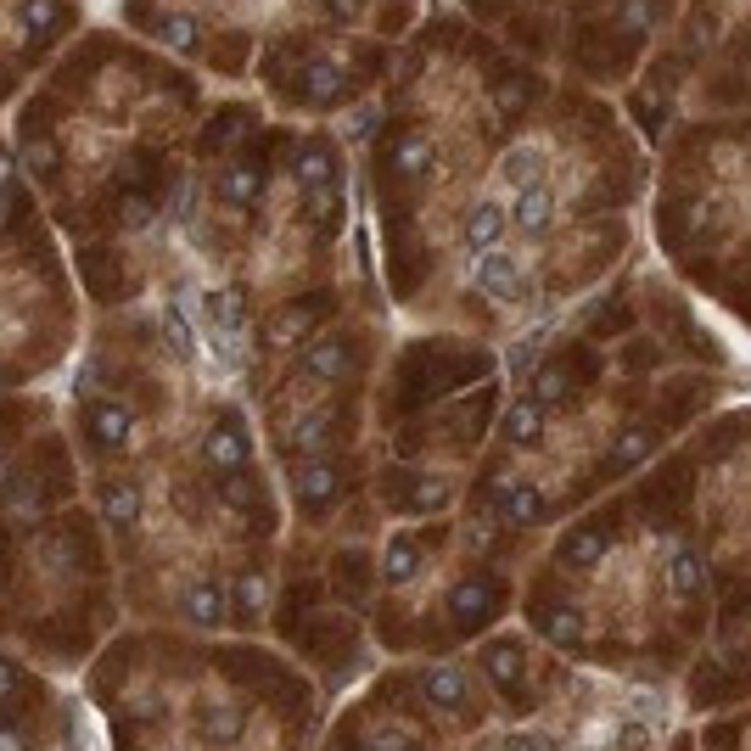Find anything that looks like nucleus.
Here are the masks:
<instances>
[{
	"mask_svg": "<svg viewBox=\"0 0 751 751\" xmlns=\"http://www.w3.org/2000/svg\"><path fill=\"white\" fill-rule=\"evenodd\" d=\"M477 286H482V298L499 303V309H522L527 298H533V281H527V270L516 264L511 253H482L477 258Z\"/></svg>",
	"mask_w": 751,
	"mask_h": 751,
	"instance_id": "1",
	"label": "nucleus"
},
{
	"mask_svg": "<svg viewBox=\"0 0 751 751\" xmlns=\"http://www.w3.org/2000/svg\"><path fill=\"white\" fill-rule=\"evenodd\" d=\"M544 169H550V152L522 141V146H511V152L499 157V185L516 197V191H527V185H544Z\"/></svg>",
	"mask_w": 751,
	"mask_h": 751,
	"instance_id": "2",
	"label": "nucleus"
},
{
	"mask_svg": "<svg viewBox=\"0 0 751 751\" xmlns=\"http://www.w3.org/2000/svg\"><path fill=\"white\" fill-rule=\"evenodd\" d=\"M505 225H511V219H505V208H499V202H477V208L466 213V253H494L499 247V236H505Z\"/></svg>",
	"mask_w": 751,
	"mask_h": 751,
	"instance_id": "3",
	"label": "nucleus"
},
{
	"mask_svg": "<svg viewBox=\"0 0 751 751\" xmlns=\"http://www.w3.org/2000/svg\"><path fill=\"white\" fill-rule=\"evenodd\" d=\"M550 219H555V191H550V185H527V191H516L511 225L522 230V236H539Z\"/></svg>",
	"mask_w": 751,
	"mask_h": 751,
	"instance_id": "4",
	"label": "nucleus"
},
{
	"mask_svg": "<svg viewBox=\"0 0 751 751\" xmlns=\"http://www.w3.org/2000/svg\"><path fill=\"white\" fill-rule=\"evenodd\" d=\"M303 90H309L314 101H337L342 90H348V73H342L331 57H314L309 68H303Z\"/></svg>",
	"mask_w": 751,
	"mask_h": 751,
	"instance_id": "5",
	"label": "nucleus"
},
{
	"mask_svg": "<svg viewBox=\"0 0 751 751\" xmlns=\"http://www.w3.org/2000/svg\"><path fill=\"white\" fill-rule=\"evenodd\" d=\"M163 337H169V348L180 359H202V337L191 331V320H185L180 303H163Z\"/></svg>",
	"mask_w": 751,
	"mask_h": 751,
	"instance_id": "6",
	"label": "nucleus"
},
{
	"mask_svg": "<svg viewBox=\"0 0 751 751\" xmlns=\"http://www.w3.org/2000/svg\"><path fill=\"white\" fill-rule=\"evenodd\" d=\"M303 370H309V376H320V382H331V376H342V370H348V348H342V342H314L309 354H303Z\"/></svg>",
	"mask_w": 751,
	"mask_h": 751,
	"instance_id": "7",
	"label": "nucleus"
},
{
	"mask_svg": "<svg viewBox=\"0 0 751 751\" xmlns=\"http://www.w3.org/2000/svg\"><path fill=\"white\" fill-rule=\"evenodd\" d=\"M505 438L511 443H539L544 438V421H539V404H533V398L511 404V415H505Z\"/></svg>",
	"mask_w": 751,
	"mask_h": 751,
	"instance_id": "8",
	"label": "nucleus"
},
{
	"mask_svg": "<svg viewBox=\"0 0 751 751\" xmlns=\"http://www.w3.org/2000/svg\"><path fill=\"white\" fill-rule=\"evenodd\" d=\"M241 454H247V438H241V432H230V426H219V432L208 438V466H213V471H236Z\"/></svg>",
	"mask_w": 751,
	"mask_h": 751,
	"instance_id": "9",
	"label": "nucleus"
},
{
	"mask_svg": "<svg viewBox=\"0 0 751 751\" xmlns=\"http://www.w3.org/2000/svg\"><path fill=\"white\" fill-rule=\"evenodd\" d=\"M90 432H96L101 443H129V410L124 404H96V415H90Z\"/></svg>",
	"mask_w": 751,
	"mask_h": 751,
	"instance_id": "10",
	"label": "nucleus"
},
{
	"mask_svg": "<svg viewBox=\"0 0 751 751\" xmlns=\"http://www.w3.org/2000/svg\"><path fill=\"white\" fill-rule=\"evenodd\" d=\"M157 34H163L169 51H197V17H191V12H169Z\"/></svg>",
	"mask_w": 751,
	"mask_h": 751,
	"instance_id": "11",
	"label": "nucleus"
},
{
	"mask_svg": "<svg viewBox=\"0 0 751 751\" xmlns=\"http://www.w3.org/2000/svg\"><path fill=\"white\" fill-rule=\"evenodd\" d=\"M701 583H707L701 555L695 550H673V589H679V595H701Z\"/></svg>",
	"mask_w": 751,
	"mask_h": 751,
	"instance_id": "12",
	"label": "nucleus"
},
{
	"mask_svg": "<svg viewBox=\"0 0 751 751\" xmlns=\"http://www.w3.org/2000/svg\"><path fill=\"white\" fill-rule=\"evenodd\" d=\"M331 488H337V471H331L326 460H309V466L298 471V494L303 499H331Z\"/></svg>",
	"mask_w": 751,
	"mask_h": 751,
	"instance_id": "13",
	"label": "nucleus"
},
{
	"mask_svg": "<svg viewBox=\"0 0 751 751\" xmlns=\"http://www.w3.org/2000/svg\"><path fill=\"white\" fill-rule=\"evenodd\" d=\"M393 169H398V174H421V169H432V141H421V135H410V141L398 146Z\"/></svg>",
	"mask_w": 751,
	"mask_h": 751,
	"instance_id": "14",
	"label": "nucleus"
},
{
	"mask_svg": "<svg viewBox=\"0 0 751 751\" xmlns=\"http://www.w3.org/2000/svg\"><path fill=\"white\" fill-rule=\"evenodd\" d=\"M298 174H303V185H326L331 180V152H326V146H303Z\"/></svg>",
	"mask_w": 751,
	"mask_h": 751,
	"instance_id": "15",
	"label": "nucleus"
},
{
	"mask_svg": "<svg viewBox=\"0 0 751 751\" xmlns=\"http://www.w3.org/2000/svg\"><path fill=\"white\" fill-rule=\"evenodd\" d=\"M505 516H511V522H539V516H544V494H533V488H516V494L505 499Z\"/></svg>",
	"mask_w": 751,
	"mask_h": 751,
	"instance_id": "16",
	"label": "nucleus"
},
{
	"mask_svg": "<svg viewBox=\"0 0 751 751\" xmlns=\"http://www.w3.org/2000/svg\"><path fill=\"white\" fill-rule=\"evenodd\" d=\"M539 342H544V320H539V326H533V331H527L522 342H516L511 354H505V370H511V376H522V370L533 365V354H539Z\"/></svg>",
	"mask_w": 751,
	"mask_h": 751,
	"instance_id": "17",
	"label": "nucleus"
},
{
	"mask_svg": "<svg viewBox=\"0 0 751 751\" xmlns=\"http://www.w3.org/2000/svg\"><path fill=\"white\" fill-rule=\"evenodd\" d=\"M107 516H113L118 527H129L141 516V494H135V488H113V494H107Z\"/></svg>",
	"mask_w": 751,
	"mask_h": 751,
	"instance_id": "18",
	"label": "nucleus"
},
{
	"mask_svg": "<svg viewBox=\"0 0 751 751\" xmlns=\"http://www.w3.org/2000/svg\"><path fill=\"white\" fill-rule=\"evenodd\" d=\"M17 12H23V23H29L34 34H45V29H51V23L62 17V6H57V0H23Z\"/></svg>",
	"mask_w": 751,
	"mask_h": 751,
	"instance_id": "19",
	"label": "nucleus"
},
{
	"mask_svg": "<svg viewBox=\"0 0 751 751\" xmlns=\"http://www.w3.org/2000/svg\"><path fill=\"white\" fill-rule=\"evenodd\" d=\"M482 751H555V740L527 729V735H499V740H488Z\"/></svg>",
	"mask_w": 751,
	"mask_h": 751,
	"instance_id": "20",
	"label": "nucleus"
},
{
	"mask_svg": "<svg viewBox=\"0 0 751 751\" xmlns=\"http://www.w3.org/2000/svg\"><path fill=\"white\" fill-rule=\"evenodd\" d=\"M225 197L230 202H253L258 197V169H230L225 174Z\"/></svg>",
	"mask_w": 751,
	"mask_h": 751,
	"instance_id": "21",
	"label": "nucleus"
},
{
	"mask_svg": "<svg viewBox=\"0 0 751 751\" xmlns=\"http://www.w3.org/2000/svg\"><path fill=\"white\" fill-rule=\"evenodd\" d=\"M326 432H331V415H303V426L292 432V443H298V449H314V443H326Z\"/></svg>",
	"mask_w": 751,
	"mask_h": 751,
	"instance_id": "22",
	"label": "nucleus"
},
{
	"mask_svg": "<svg viewBox=\"0 0 751 751\" xmlns=\"http://www.w3.org/2000/svg\"><path fill=\"white\" fill-rule=\"evenodd\" d=\"M533 393H539L544 404H550V398H567V376H561V370H550V365H544L539 376H533Z\"/></svg>",
	"mask_w": 751,
	"mask_h": 751,
	"instance_id": "23",
	"label": "nucleus"
},
{
	"mask_svg": "<svg viewBox=\"0 0 751 751\" xmlns=\"http://www.w3.org/2000/svg\"><path fill=\"white\" fill-rule=\"evenodd\" d=\"M370 129H382V107H365V113L348 118V141H365Z\"/></svg>",
	"mask_w": 751,
	"mask_h": 751,
	"instance_id": "24",
	"label": "nucleus"
},
{
	"mask_svg": "<svg viewBox=\"0 0 751 751\" xmlns=\"http://www.w3.org/2000/svg\"><path fill=\"white\" fill-rule=\"evenodd\" d=\"M595 550H600L595 533H578V539L567 544V561H578V567H583V561H595Z\"/></svg>",
	"mask_w": 751,
	"mask_h": 751,
	"instance_id": "25",
	"label": "nucleus"
},
{
	"mask_svg": "<svg viewBox=\"0 0 751 751\" xmlns=\"http://www.w3.org/2000/svg\"><path fill=\"white\" fill-rule=\"evenodd\" d=\"M651 23V0H628L623 6V29H645Z\"/></svg>",
	"mask_w": 751,
	"mask_h": 751,
	"instance_id": "26",
	"label": "nucleus"
},
{
	"mask_svg": "<svg viewBox=\"0 0 751 751\" xmlns=\"http://www.w3.org/2000/svg\"><path fill=\"white\" fill-rule=\"evenodd\" d=\"M426 684H432V695H438L443 707H449V701H460V684H454L449 673H432V679H426Z\"/></svg>",
	"mask_w": 751,
	"mask_h": 751,
	"instance_id": "27",
	"label": "nucleus"
},
{
	"mask_svg": "<svg viewBox=\"0 0 751 751\" xmlns=\"http://www.w3.org/2000/svg\"><path fill=\"white\" fill-rule=\"evenodd\" d=\"M326 6H331L337 17H359V12H365V0H326Z\"/></svg>",
	"mask_w": 751,
	"mask_h": 751,
	"instance_id": "28",
	"label": "nucleus"
},
{
	"mask_svg": "<svg viewBox=\"0 0 751 751\" xmlns=\"http://www.w3.org/2000/svg\"><path fill=\"white\" fill-rule=\"evenodd\" d=\"M309 213H314V219H326V213H331V191H314V202H309Z\"/></svg>",
	"mask_w": 751,
	"mask_h": 751,
	"instance_id": "29",
	"label": "nucleus"
},
{
	"mask_svg": "<svg viewBox=\"0 0 751 751\" xmlns=\"http://www.w3.org/2000/svg\"><path fill=\"white\" fill-rule=\"evenodd\" d=\"M6 174H12V163H6V157H0V180H6Z\"/></svg>",
	"mask_w": 751,
	"mask_h": 751,
	"instance_id": "30",
	"label": "nucleus"
}]
</instances>
